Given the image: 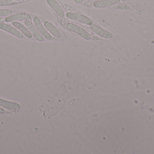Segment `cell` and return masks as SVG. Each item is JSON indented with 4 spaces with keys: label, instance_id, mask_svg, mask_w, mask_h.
<instances>
[{
    "label": "cell",
    "instance_id": "1",
    "mask_svg": "<svg viewBox=\"0 0 154 154\" xmlns=\"http://www.w3.org/2000/svg\"><path fill=\"white\" fill-rule=\"evenodd\" d=\"M69 92L62 85L51 95L41 106L40 110L42 116L50 119L60 112L66 104Z\"/></svg>",
    "mask_w": 154,
    "mask_h": 154
},
{
    "label": "cell",
    "instance_id": "2",
    "mask_svg": "<svg viewBox=\"0 0 154 154\" xmlns=\"http://www.w3.org/2000/svg\"><path fill=\"white\" fill-rule=\"evenodd\" d=\"M66 16L69 19L78 21L88 25H92L93 23V22L91 20V19H90L88 17L77 13L69 12L67 13Z\"/></svg>",
    "mask_w": 154,
    "mask_h": 154
},
{
    "label": "cell",
    "instance_id": "3",
    "mask_svg": "<svg viewBox=\"0 0 154 154\" xmlns=\"http://www.w3.org/2000/svg\"><path fill=\"white\" fill-rule=\"evenodd\" d=\"M67 28L69 30L77 33L85 39L89 40L90 39L91 36L89 33L83 28L78 25L74 24L69 23L67 24Z\"/></svg>",
    "mask_w": 154,
    "mask_h": 154
},
{
    "label": "cell",
    "instance_id": "4",
    "mask_svg": "<svg viewBox=\"0 0 154 154\" xmlns=\"http://www.w3.org/2000/svg\"><path fill=\"white\" fill-rule=\"evenodd\" d=\"M91 29L95 33L105 39H110L113 36L111 33L102 29L96 24H92L91 25Z\"/></svg>",
    "mask_w": 154,
    "mask_h": 154
},
{
    "label": "cell",
    "instance_id": "5",
    "mask_svg": "<svg viewBox=\"0 0 154 154\" xmlns=\"http://www.w3.org/2000/svg\"><path fill=\"white\" fill-rule=\"evenodd\" d=\"M0 29L11 33L18 38H23V34L20 31L18 30V29H16L9 24L1 23H0Z\"/></svg>",
    "mask_w": 154,
    "mask_h": 154
},
{
    "label": "cell",
    "instance_id": "6",
    "mask_svg": "<svg viewBox=\"0 0 154 154\" xmlns=\"http://www.w3.org/2000/svg\"><path fill=\"white\" fill-rule=\"evenodd\" d=\"M33 22H34V24H35L36 28L38 30L42 35H43V37H45V39L48 40L51 39L52 36L43 27L38 17H34L33 19Z\"/></svg>",
    "mask_w": 154,
    "mask_h": 154
},
{
    "label": "cell",
    "instance_id": "7",
    "mask_svg": "<svg viewBox=\"0 0 154 154\" xmlns=\"http://www.w3.org/2000/svg\"><path fill=\"white\" fill-rule=\"evenodd\" d=\"M25 25L28 28V30L30 32L31 34H32L33 36L36 38L38 40L43 41L44 39L43 36L36 29L35 26L33 25V24L29 20H26L25 22Z\"/></svg>",
    "mask_w": 154,
    "mask_h": 154
},
{
    "label": "cell",
    "instance_id": "8",
    "mask_svg": "<svg viewBox=\"0 0 154 154\" xmlns=\"http://www.w3.org/2000/svg\"><path fill=\"white\" fill-rule=\"evenodd\" d=\"M0 106L12 110H19L21 106L20 104L11 101H7L0 98Z\"/></svg>",
    "mask_w": 154,
    "mask_h": 154
},
{
    "label": "cell",
    "instance_id": "9",
    "mask_svg": "<svg viewBox=\"0 0 154 154\" xmlns=\"http://www.w3.org/2000/svg\"><path fill=\"white\" fill-rule=\"evenodd\" d=\"M31 16L27 14L22 13L11 15L5 19V21L7 22L15 21H21L28 20L30 19Z\"/></svg>",
    "mask_w": 154,
    "mask_h": 154
},
{
    "label": "cell",
    "instance_id": "10",
    "mask_svg": "<svg viewBox=\"0 0 154 154\" xmlns=\"http://www.w3.org/2000/svg\"><path fill=\"white\" fill-rule=\"evenodd\" d=\"M120 1V0H100L94 2L93 5L96 8L108 7L118 3Z\"/></svg>",
    "mask_w": 154,
    "mask_h": 154
},
{
    "label": "cell",
    "instance_id": "11",
    "mask_svg": "<svg viewBox=\"0 0 154 154\" xmlns=\"http://www.w3.org/2000/svg\"><path fill=\"white\" fill-rule=\"evenodd\" d=\"M47 2L58 15L60 17H64L65 15L64 11L56 0H47Z\"/></svg>",
    "mask_w": 154,
    "mask_h": 154
},
{
    "label": "cell",
    "instance_id": "12",
    "mask_svg": "<svg viewBox=\"0 0 154 154\" xmlns=\"http://www.w3.org/2000/svg\"><path fill=\"white\" fill-rule=\"evenodd\" d=\"M44 26L47 30L53 36L57 38H60L61 34L59 30H57L52 24L49 22L45 21L44 23Z\"/></svg>",
    "mask_w": 154,
    "mask_h": 154
},
{
    "label": "cell",
    "instance_id": "13",
    "mask_svg": "<svg viewBox=\"0 0 154 154\" xmlns=\"http://www.w3.org/2000/svg\"><path fill=\"white\" fill-rule=\"evenodd\" d=\"M12 24L14 27L17 28V29L20 30L27 38L31 39L32 37V35L30 32L29 31L20 23L14 21L12 23Z\"/></svg>",
    "mask_w": 154,
    "mask_h": 154
},
{
    "label": "cell",
    "instance_id": "14",
    "mask_svg": "<svg viewBox=\"0 0 154 154\" xmlns=\"http://www.w3.org/2000/svg\"><path fill=\"white\" fill-rule=\"evenodd\" d=\"M13 14V11L10 10H2L0 9V16H10Z\"/></svg>",
    "mask_w": 154,
    "mask_h": 154
},
{
    "label": "cell",
    "instance_id": "15",
    "mask_svg": "<svg viewBox=\"0 0 154 154\" xmlns=\"http://www.w3.org/2000/svg\"><path fill=\"white\" fill-rule=\"evenodd\" d=\"M15 3L14 0H0V6L10 5Z\"/></svg>",
    "mask_w": 154,
    "mask_h": 154
},
{
    "label": "cell",
    "instance_id": "16",
    "mask_svg": "<svg viewBox=\"0 0 154 154\" xmlns=\"http://www.w3.org/2000/svg\"><path fill=\"white\" fill-rule=\"evenodd\" d=\"M86 1V0H75V2L76 3H80L82 2H84V1Z\"/></svg>",
    "mask_w": 154,
    "mask_h": 154
},
{
    "label": "cell",
    "instance_id": "17",
    "mask_svg": "<svg viewBox=\"0 0 154 154\" xmlns=\"http://www.w3.org/2000/svg\"><path fill=\"white\" fill-rule=\"evenodd\" d=\"M5 113V110L3 108L0 107V114H3Z\"/></svg>",
    "mask_w": 154,
    "mask_h": 154
},
{
    "label": "cell",
    "instance_id": "18",
    "mask_svg": "<svg viewBox=\"0 0 154 154\" xmlns=\"http://www.w3.org/2000/svg\"><path fill=\"white\" fill-rule=\"evenodd\" d=\"M5 21V19H4L3 18H2V17H0V23L4 22Z\"/></svg>",
    "mask_w": 154,
    "mask_h": 154
},
{
    "label": "cell",
    "instance_id": "19",
    "mask_svg": "<svg viewBox=\"0 0 154 154\" xmlns=\"http://www.w3.org/2000/svg\"><path fill=\"white\" fill-rule=\"evenodd\" d=\"M98 1V0H90V2H96V1Z\"/></svg>",
    "mask_w": 154,
    "mask_h": 154
},
{
    "label": "cell",
    "instance_id": "20",
    "mask_svg": "<svg viewBox=\"0 0 154 154\" xmlns=\"http://www.w3.org/2000/svg\"><path fill=\"white\" fill-rule=\"evenodd\" d=\"M14 1H24V0H14Z\"/></svg>",
    "mask_w": 154,
    "mask_h": 154
}]
</instances>
